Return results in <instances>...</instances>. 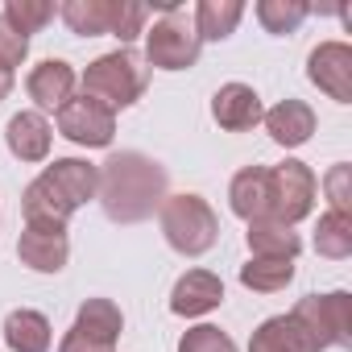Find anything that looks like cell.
Wrapping results in <instances>:
<instances>
[{"instance_id":"cell-1","label":"cell","mask_w":352,"mask_h":352,"mask_svg":"<svg viewBox=\"0 0 352 352\" xmlns=\"http://www.w3.org/2000/svg\"><path fill=\"white\" fill-rule=\"evenodd\" d=\"M166 170L162 162L137 153V149H120L100 166V208L112 224H141L153 212H162L166 204Z\"/></svg>"},{"instance_id":"cell-2","label":"cell","mask_w":352,"mask_h":352,"mask_svg":"<svg viewBox=\"0 0 352 352\" xmlns=\"http://www.w3.org/2000/svg\"><path fill=\"white\" fill-rule=\"evenodd\" d=\"M149 87V67L137 50L120 46L112 54H100L87 71H83V96H96L100 104L116 108H133Z\"/></svg>"},{"instance_id":"cell-3","label":"cell","mask_w":352,"mask_h":352,"mask_svg":"<svg viewBox=\"0 0 352 352\" xmlns=\"http://www.w3.org/2000/svg\"><path fill=\"white\" fill-rule=\"evenodd\" d=\"M157 216H162L166 245L183 257H204L220 241V220L204 195H166Z\"/></svg>"},{"instance_id":"cell-4","label":"cell","mask_w":352,"mask_h":352,"mask_svg":"<svg viewBox=\"0 0 352 352\" xmlns=\"http://www.w3.org/2000/svg\"><path fill=\"white\" fill-rule=\"evenodd\" d=\"M307 331L311 340L323 348H348L352 344V294L348 290H331V294H307L294 302L290 311Z\"/></svg>"},{"instance_id":"cell-5","label":"cell","mask_w":352,"mask_h":352,"mask_svg":"<svg viewBox=\"0 0 352 352\" xmlns=\"http://www.w3.org/2000/svg\"><path fill=\"white\" fill-rule=\"evenodd\" d=\"M315 195H319V179H315V170L307 162L286 157L282 166L270 170V220L294 228L298 220L311 216Z\"/></svg>"},{"instance_id":"cell-6","label":"cell","mask_w":352,"mask_h":352,"mask_svg":"<svg viewBox=\"0 0 352 352\" xmlns=\"http://www.w3.org/2000/svg\"><path fill=\"white\" fill-rule=\"evenodd\" d=\"M199 46L204 42L183 13H166L153 30H145V63L157 71H191L199 63Z\"/></svg>"},{"instance_id":"cell-7","label":"cell","mask_w":352,"mask_h":352,"mask_svg":"<svg viewBox=\"0 0 352 352\" xmlns=\"http://www.w3.org/2000/svg\"><path fill=\"white\" fill-rule=\"evenodd\" d=\"M124 315L112 298H87L71 323V331L63 336L58 352H112L120 340Z\"/></svg>"},{"instance_id":"cell-8","label":"cell","mask_w":352,"mask_h":352,"mask_svg":"<svg viewBox=\"0 0 352 352\" xmlns=\"http://www.w3.org/2000/svg\"><path fill=\"white\" fill-rule=\"evenodd\" d=\"M58 133L83 149H108L116 137V112L96 96H71L58 108Z\"/></svg>"},{"instance_id":"cell-9","label":"cell","mask_w":352,"mask_h":352,"mask_svg":"<svg viewBox=\"0 0 352 352\" xmlns=\"http://www.w3.org/2000/svg\"><path fill=\"white\" fill-rule=\"evenodd\" d=\"M307 79L327 91L336 104H352V46L344 42H323L307 58Z\"/></svg>"},{"instance_id":"cell-10","label":"cell","mask_w":352,"mask_h":352,"mask_svg":"<svg viewBox=\"0 0 352 352\" xmlns=\"http://www.w3.org/2000/svg\"><path fill=\"white\" fill-rule=\"evenodd\" d=\"M38 179L71 208V212H79L87 199H96V187H100V166H91V162H83V157H54Z\"/></svg>"},{"instance_id":"cell-11","label":"cell","mask_w":352,"mask_h":352,"mask_svg":"<svg viewBox=\"0 0 352 352\" xmlns=\"http://www.w3.org/2000/svg\"><path fill=\"white\" fill-rule=\"evenodd\" d=\"M212 116L224 133H249V129L261 124L265 108H261V96L249 83H224L212 96Z\"/></svg>"},{"instance_id":"cell-12","label":"cell","mask_w":352,"mask_h":352,"mask_svg":"<svg viewBox=\"0 0 352 352\" xmlns=\"http://www.w3.org/2000/svg\"><path fill=\"white\" fill-rule=\"evenodd\" d=\"M224 302V282L208 270H187L170 290V311L183 319H199L208 311H216Z\"/></svg>"},{"instance_id":"cell-13","label":"cell","mask_w":352,"mask_h":352,"mask_svg":"<svg viewBox=\"0 0 352 352\" xmlns=\"http://www.w3.org/2000/svg\"><path fill=\"white\" fill-rule=\"evenodd\" d=\"M17 257L21 265H30L34 274H58L71 257V241H67V228H30L21 232L17 241Z\"/></svg>"},{"instance_id":"cell-14","label":"cell","mask_w":352,"mask_h":352,"mask_svg":"<svg viewBox=\"0 0 352 352\" xmlns=\"http://www.w3.org/2000/svg\"><path fill=\"white\" fill-rule=\"evenodd\" d=\"M25 91H30V100H34L42 112H58V108L75 96V67L63 63V58H46V63H38V67L30 71Z\"/></svg>"},{"instance_id":"cell-15","label":"cell","mask_w":352,"mask_h":352,"mask_svg":"<svg viewBox=\"0 0 352 352\" xmlns=\"http://www.w3.org/2000/svg\"><path fill=\"white\" fill-rule=\"evenodd\" d=\"M228 204L232 212L253 224V220H265L270 216V170L265 166H245L232 174V183H228Z\"/></svg>"},{"instance_id":"cell-16","label":"cell","mask_w":352,"mask_h":352,"mask_svg":"<svg viewBox=\"0 0 352 352\" xmlns=\"http://www.w3.org/2000/svg\"><path fill=\"white\" fill-rule=\"evenodd\" d=\"M261 120H265V133H270L282 149H298V145H307L311 133H315V112H311V104H302V100H282V104H274Z\"/></svg>"},{"instance_id":"cell-17","label":"cell","mask_w":352,"mask_h":352,"mask_svg":"<svg viewBox=\"0 0 352 352\" xmlns=\"http://www.w3.org/2000/svg\"><path fill=\"white\" fill-rule=\"evenodd\" d=\"M50 120L42 112H17L5 129V141H9V153L21 157V162H46L50 157Z\"/></svg>"},{"instance_id":"cell-18","label":"cell","mask_w":352,"mask_h":352,"mask_svg":"<svg viewBox=\"0 0 352 352\" xmlns=\"http://www.w3.org/2000/svg\"><path fill=\"white\" fill-rule=\"evenodd\" d=\"M249 352H319V344L294 315H274L253 331Z\"/></svg>"},{"instance_id":"cell-19","label":"cell","mask_w":352,"mask_h":352,"mask_svg":"<svg viewBox=\"0 0 352 352\" xmlns=\"http://www.w3.org/2000/svg\"><path fill=\"white\" fill-rule=\"evenodd\" d=\"M245 241H249V253H253V257H278V261H294L298 249H302L298 232H294L290 224L270 220V216H265V220H253L249 232H245Z\"/></svg>"},{"instance_id":"cell-20","label":"cell","mask_w":352,"mask_h":352,"mask_svg":"<svg viewBox=\"0 0 352 352\" xmlns=\"http://www.w3.org/2000/svg\"><path fill=\"white\" fill-rule=\"evenodd\" d=\"M241 17H245L241 0H199L191 25H195V38L199 42H224V38L236 34Z\"/></svg>"},{"instance_id":"cell-21","label":"cell","mask_w":352,"mask_h":352,"mask_svg":"<svg viewBox=\"0 0 352 352\" xmlns=\"http://www.w3.org/2000/svg\"><path fill=\"white\" fill-rule=\"evenodd\" d=\"M50 340H54V331H50V319L42 311L21 307L5 319V344L13 352H50Z\"/></svg>"},{"instance_id":"cell-22","label":"cell","mask_w":352,"mask_h":352,"mask_svg":"<svg viewBox=\"0 0 352 352\" xmlns=\"http://www.w3.org/2000/svg\"><path fill=\"white\" fill-rule=\"evenodd\" d=\"M58 17L67 21L71 34H79V38H100V34H112L116 0H67V5L58 9Z\"/></svg>"},{"instance_id":"cell-23","label":"cell","mask_w":352,"mask_h":352,"mask_svg":"<svg viewBox=\"0 0 352 352\" xmlns=\"http://www.w3.org/2000/svg\"><path fill=\"white\" fill-rule=\"evenodd\" d=\"M21 212H25V224L30 228H67V220L75 216L42 179H34L21 195Z\"/></svg>"},{"instance_id":"cell-24","label":"cell","mask_w":352,"mask_h":352,"mask_svg":"<svg viewBox=\"0 0 352 352\" xmlns=\"http://www.w3.org/2000/svg\"><path fill=\"white\" fill-rule=\"evenodd\" d=\"M294 282V261H278V257H249V265H241V286L257 290V294H278Z\"/></svg>"},{"instance_id":"cell-25","label":"cell","mask_w":352,"mask_h":352,"mask_svg":"<svg viewBox=\"0 0 352 352\" xmlns=\"http://www.w3.org/2000/svg\"><path fill=\"white\" fill-rule=\"evenodd\" d=\"M315 253L327 257V261H344V257H352V216H340V212L319 216V228H315Z\"/></svg>"},{"instance_id":"cell-26","label":"cell","mask_w":352,"mask_h":352,"mask_svg":"<svg viewBox=\"0 0 352 352\" xmlns=\"http://www.w3.org/2000/svg\"><path fill=\"white\" fill-rule=\"evenodd\" d=\"M0 17H5L21 38H30V34H42V30L58 17V9L50 5V0H9Z\"/></svg>"},{"instance_id":"cell-27","label":"cell","mask_w":352,"mask_h":352,"mask_svg":"<svg viewBox=\"0 0 352 352\" xmlns=\"http://www.w3.org/2000/svg\"><path fill=\"white\" fill-rule=\"evenodd\" d=\"M307 17L311 5H302V0H261L257 5V21L265 25V34H294Z\"/></svg>"},{"instance_id":"cell-28","label":"cell","mask_w":352,"mask_h":352,"mask_svg":"<svg viewBox=\"0 0 352 352\" xmlns=\"http://www.w3.org/2000/svg\"><path fill=\"white\" fill-rule=\"evenodd\" d=\"M179 352H236V344H232L228 331H220L212 323H199L179 340Z\"/></svg>"},{"instance_id":"cell-29","label":"cell","mask_w":352,"mask_h":352,"mask_svg":"<svg viewBox=\"0 0 352 352\" xmlns=\"http://www.w3.org/2000/svg\"><path fill=\"white\" fill-rule=\"evenodd\" d=\"M145 21H149V5H133V0H116V17H112V38H120L124 46L145 34Z\"/></svg>"},{"instance_id":"cell-30","label":"cell","mask_w":352,"mask_h":352,"mask_svg":"<svg viewBox=\"0 0 352 352\" xmlns=\"http://www.w3.org/2000/svg\"><path fill=\"white\" fill-rule=\"evenodd\" d=\"M348 179H352V170H348L344 162L331 166L327 179H323V191H327V199H331V212H340V216H352V187H348Z\"/></svg>"},{"instance_id":"cell-31","label":"cell","mask_w":352,"mask_h":352,"mask_svg":"<svg viewBox=\"0 0 352 352\" xmlns=\"http://www.w3.org/2000/svg\"><path fill=\"white\" fill-rule=\"evenodd\" d=\"M25 54H30V38H21L5 17H0V71L21 67V63H25Z\"/></svg>"},{"instance_id":"cell-32","label":"cell","mask_w":352,"mask_h":352,"mask_svg":"<svg viewBox=\"0 0 352 352\" xmlns=\"http://www.w3.org/2000/svg\"><path fill=\"white\" fill-rule=\"evenodd\" d=\"M13 91V71H0V100H9Z\"/></svg>"}]
</instances>
